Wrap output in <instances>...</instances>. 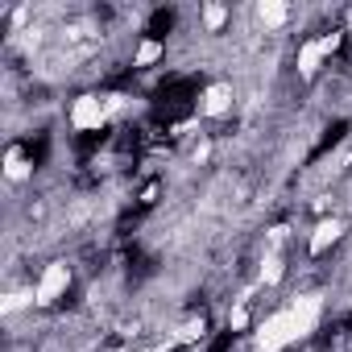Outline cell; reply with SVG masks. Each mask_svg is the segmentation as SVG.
Instances as JSON below:
<instances>
[{
    "instance_id": "3",
    "label": "cell",
    "mask_w": 352,
    "mask_h": 352,
    "mask_svg": "<svg viewBox=\"0 0 352 352\" xmlns=\"http://www.w3.org/2000/svg\"><path fill=\"white\" fill-rule=\"evenodd\" d=\"M71 124L79 133H91V129H104L108 124V108H104V96H79L75 108H71Z\"/></svg>"
},
{
    "instance_id": "13",
    "label": "cell",
    "mask_w": 352,
    "mask_h": 352,
    "mask_svg": "<svg viewBox=\"0 0 352 352\" xmlns=\"http://www.w3.org/2000/svg\"><path fill=\"white\" fill-rule=\"evenodd\" d=\"M162 58V42H141L137 46V67H153Z\"/></svg>"
},
{
    "instance_id": "14",
    "label": "cell",
    "mask_w": 352,
    "mask_h": 352,
    "mask_svg": "<svg viewBox=\"0 0 352 352\" xmlns=\"http://www.w3.org/2000/svg\"><path fill=\"white\" fill-rule=\"evenodd\" d=\"M204 336V319H187L179 331H174V344H187V340H199Z\"/></svg>"
},
{
    "instance_id": "8",
    "label": "cell",
    "mask_w": 352,
    "mask_h": 352,
    "mask_svg": "<svg viewBox=\"0 0 352 352\" xmlns=\"http://www.w3.org/2000/svg\"><path fill=\"white\" fill-rule=\"evenodd\" d=\"M327 54H323V46H319V38H311V42H302V50H298V75L302 79H311L315 71H319V63H323Z\"/></svg>"
},
{
    "instance_id": "5",
    "label": "cell",
    "mask_w": 352,
    "mask_h": 352,
    "mask_svg": "<svg viewBox=\"0 0 352 352\" xmlns=\"http://www.w3.org/2000/svg\"><path fill=\"white\" fill-rule=\"evenodd\" d=\"M290 315H294V327H298V340L315 331L319 315H323V294H298L290 302Z\"/></svg>"
},
{
    "instance_id": "2",
    "label": "cell",
    "mask_w": 352,
    "mask_h": 352,
    "mask_svg": "<svg viewBox=\"0 0 352 352\" xmlns=\"http://www.w3.org/2000/svg\"><path fill=\"white\" fill-rule=\"evenodd\" d=\"M67 286H71V265H67V261H50L46 274H42V282L34 286L38 307H54V302L67 294Z\"/></svg>"
},
{
    "instance_id": "10",
    "label": "cell",
    "mask_w": 352,
    "mask_h": 352,
    "mask_svg": "<svg viewBox=\"0 0 352 352\" xmlns=\"http://www.w3.org/2000/svg\"><path fill=\"white\" fill-rule=\"evenodd\" d=\"M5 174H9V179H13V183H21V179H30V174H34L21 149H9V157H5Z\"/></svg>"
},
{
    "instance_id": "9",
    "label": "cell",
    "mask_w": 352,
    "mask_h": 352,
    "mask_svg": "<svg viewBox=\"0 0 352 352\" xmlns=\"http://www.w3.org/2000/svg\"><path fill=\"white\" fill-rule=\"evenodd\" d=\"M282 274H286V261L278 253H265V261H261V286H278Z\"/></svg>"
},
{
    "instance_id": "16",
    "label": "cell",
    "mask_w": 352,
    "mask_h": 352,
    "mask_svg": "<svg viewBox=\"0 0 352 352\" xmlns=\"http://www.w3.org/2000/svg\"><path fill=\"white\" fill-rule=\"evenodd\" d=\"M228 323H232L236 331H241V327H249V311H245V307H236V311L228 315Z\"/></svg>"
},
{
    "instance_id": "6",
    "label": "cell",
    "mask_w": 352,
    "mask_h": 352,
    "mask_svg": "<svg viewBox=\"0 0 352 352\" xmlns=\"http://www.w3.org/2000/svg\"><path fill=\"white\" fill-rule=\"evenodd\" d=\"M340 236H344V220L327 216V220H319V224L311 228V236H307V253H311V257H319V253H327Z\"/></svg>"
},
{
    "instance_id": "17",
    "label": "cell",
    "mask_w": 352,
    "mask_h": 352,
    "mask_svg": "<svg viewBox=\"0 0 352 352\" xmlns=\"http://www.w3.org/2000/svg\"><path fill=\"white\" fill-rule=\"evenodd\" d=\"M104 108H108V116L120 112V108H124V96H104Z\"/></svg>"
},
{
    "instance_id": "4",
    "label": "cell",
    "mask_w": 352,
    "mask_h": 352,
    "mask_svg": "<svg viewBox=\"0 0 352 352\" xmlns=\"http://www.w3.org/2000/svg\"><path fill=\"white\" fill-rule=\"evenodd\" d=\"M232 83H208L204 87V96H199V116H208V120H216V116H228L232 112Z\"/></svg>"
},
{
    "instance_id": "1",
    "label": "cell",
    "mask_w": 352,
    "mask_h": 352,
    "mask_svg": "<svg viewBox=\"0 0 352 352\" xmlns=\"http://www.w3.org/2000/svg\"><path fill=\"white\" fill-rule=\"evenodd\" d=\"M294 340H298L294 315H290V307H282V311H274V315L253 331V352H282V348L294 344Z\"/></svg>"
},
{
    "instance_id": "12",
    "label": "cell",
    "mask_w": 352,
    "mask_h": 352,
    "mask_svg": "<svg viewBox=\"0 0 352 352\" xmlns=\"http://www.w3.org/2000/svg\"><path fill=\"white\" fill-rule=\"evenodd\" d=\"M224 21H228V5H204V25H208L212 34H220Z\"/></svg>"
},
{
    "instance_id": "11",
    "label": "cell",
    "mask_w": 352,
    "mask_h": 352,
    "mask_svg": "<svg viewBox=\"0 0 352 352\" xmlns=\"http://www.w3.org/2000/svg\"><path fill=\"white\" fill-rule=\"evenodd\" d=\"M21 307H38V294H34V290H13L5 302H0V311H5V315H13V311H21Z\"/></svg>"
},
{
    "instance_id": "15",
    "label": "cell",
    "mask_w": 352,
    "mask_h": 352,
    "mask_svg": "<svg viewBox=\"0 0 352 352\" xmlns=\"http://www.w3.org/2000/svg\"><path fill=\"white\" fill-rule=\"evenodd\" d=\"M340 42H344V34H336V30H331V34H323V38H319V46H323V54H327V58H331V54H336V50H340Z\"/></svg>"
},
{
    "instance_id": "7",
    "label": "cell",
    "mask_w": 352,
    "mask_h": 352,
    "mask_svg": "<svg viewBox=\"0 0 352 352\" xmlns=\"http://www.w3.org/2000/svg\"><path fill=\"white\" fill-rule=\"evenodd\" d=\"M257 21H261L265 30H282V25L290 21V9L282 5V0H261V5H257Z\"/></svg>"
}]
</instances>
